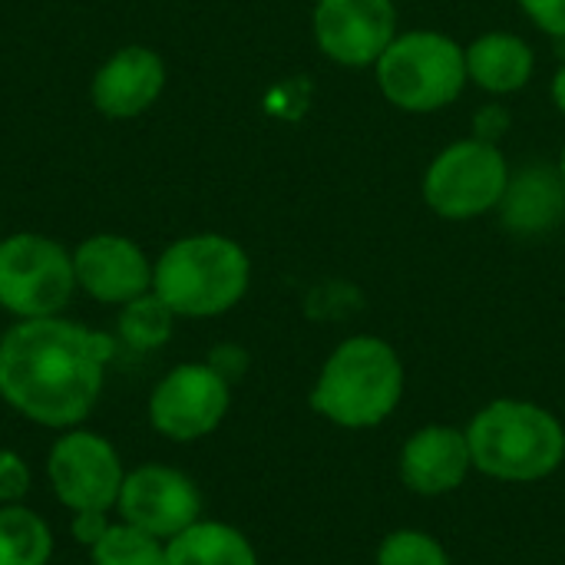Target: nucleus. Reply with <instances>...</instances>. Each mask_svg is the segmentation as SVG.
<instances>
[{
    "label": "nucleus",
    "mask_w": 565,
    "mask_h": 565,
    "mask_svg": "<svg viewBox=\"0 0 565 565\" xmlns=\"http://www.w3.org/2000/svg\"><path fill=\"white\" fill-rule=\"evenodd\" d=\"M116 338L63 315L17 321L0 334V401L46 430L83 427L96 411Z\"/></svg>",
    "instance_id": "1"
},
{
    "label": "nucleus",
    "mask_w": 565,
    "mask_h": 565,
    "mask_svg": "<svg viewBox=\"0 0 565 565\" xmlns=\"http://www.w3.org/2000/svg\"><path fill=\"white\" fill-rule=\"evenodd\" d=\"M407 391V371L394 344L377 334L344 338L321 364L311 411L341 430H371L394 417Z\"/></svg>",
    "instance_id": "2"
},
{
    "label": "nucleus",
    "mask_w": 565,
    "mask_h": 565,
    "mask_svg": "<svg viewBox=\"0 0 565 565\" xmlns=\"http://www.w3.org/2000/svg\"><path fill=\"white\" fill-rule=\"evenodd\" d=\"M463 430L473 470L500 483H540L565 463V424L533 401H490Z\"/></svg>",
    "instance_id": "3"
},
{
    "label": "nucleus",
    "mask_w": 565,
    "mask_h": 565,
    "mask_svg": "<svg viewBox=\"0 0 565 565\" xmlns=\"http://www.w3.org/2000/svg\"><path fill=\"white\" fill-rule=\"evenodd\" d=\"M248 252L218 232L175 238L152 262V291L175 311V318H218L248 295Z\"/></svg>",
    "instance_id": "4"
},
{
    "label": "nucleus",
    "mask_w": 565,
    "mask_h": 565,
    "mask_svg": "<svg viewBox=\"0 0 565 565\" xmlns=\"http://www.w3.org/2000/svg\"><path fill=\"white\" fill-rule=\"evenodd\" d=\"M384 99L404 113H437L460 99L467 76V50L440 30H407L374 63Z\"/></svg>",
    "instance_id": "5"
},
{
    "label": "nucleus",
    "mask_w": 565,
    "mask_h": 565,
    "mask_svg": "<svg viewBox=\"0 0 565 565\" xmlns=\"http://www.w3.org/2000/svg\"><path fill=\"white\" fill-rule=\"evenodd\" d=\"M510 172L513 169L497 142L470 136L450 142L430 159L420 192L434 215L447 222H470L500 209Z\"/></svg>",
    "instance_id": "6"
},
{
    "label": "nucleus",
    "mask_w": 565,
    "mask_h": 565,
    "mask_svg": "<svg viewBox=\"0 0 565 565\" xmlns=\"http://www.w3.org/2000/svg\"><path fill=\"white\" fill-rule=\"evenodd\" d=\"M76 295L73 252L40 232L3 235L0 242V308L17 321L56 318Z\"/></svg>",
    "instance_id": "7"
},
{
    "label": "nucleus",
    "mask_w": 565,
    "mask_h": 565,
    "mask_svg": "<svg viewBox=\"0 0 565 565\" xmlns=\"http://www.w3.org/2000/svg\"><path fill=\"white\" fill-rule=\"evenodd\" d=\"M126 470L129 467L122 463L116 444L86 427L63 430L46 454V483L56 503L70 513H116Z\"/></svg>",
    "instance_id": "8"
},
{
    "label": "nucleus",
    "mask_w": 565,
    "mask_h": 565,
    "mask_svg": "<svg viewBox=\"0 0 565 565\" xmlns=\"http://www.w3.org/2000/svg\"><path fill=\"white\" fill-rule=\"evenodd\" d=\"M149 424L172 444L212 437L232 411V384L209 361L175 364L149 394Z\"/></svg>",
    "instance_id": "9"
},
{
    "label": "nucleus",
    "mask_w": 565,
    "mask_h": 565,
    "mask_svg": "<svg viewBox=\"0 0 565 565\" xmlns=\"http://www.w3.org/2000/svg\"><path fill=\"white\" fill-rule=\"evenodd\" d=\"M202 490L189 473L169 463H139L126 470L116 500V520L169 543L202 520Z\"/></svg>",
    "instance_id": "10"
},
{
    "label": "nucleus",
    "mask_w": 565,
    "mask_h": 565,
    "mask_svg": "<svg viewBox=\"0 0 565 565\" xmlns=\"http://www.w3.org/2000/svg\"><path fill=\"white\" fill-rule=\"evenodd\" d=\"M315 40L341 66H374L397 36L394 0H315Z\"/></svg>",
    "instance_id": "11"
},
{
    "label": "nucleus",
    "mask_w": 565,
    "mask_h": 565,
    "mask_svg": "<svg viewBox=\"0 0 565 565\" xmlns=\"http://www.w3.org/2000/svg\"><path fill=\"white\" fill-rule=\"evenodd\" d=\"M76 288L99 305H129L132 298L152 291V262L126 235L99 232L76 245L73 252Z\"/></svg>",
    "instance_id": "12"
},
{
    "label": "nucleus",
    "mask_w": 565,
    "mask_h": 565,
    "mask_svg": "<svg viewBox=\"0 0 565 565\" xmlns=\"http://www.w3.org/2000/svg\"><path fill=\"white\" fill-rule=\"evenodd\" d=\"M404 487L417 497H447L473 473L467 430L454 424H427L407 437L397 457Z\"/></svg>",
    "instance_id": "13"
},
{
    "label": "nucleus",
    "mask_w": 565,
    "mask_h": 565,
    "mask_svg": "<svg viewBox=\"0 0 565 565\" xmlns=\"http://www.w3.org/2000/svg\"><path fill=\"white\" fill-rule=\"evenodd\" d=\"M166 89V63L152 46H119L93 76L89 99L109 119H136L156 106Z\"/></svg>",
    "instance_id": "14"
},
{
    "label": "nucleus",
    "mask_w": 565,
    "mask_h": 565,
    "mask_svg": "<svg viewBox=\"0 0 565 565\" xmlns=\"http://www.w3.org/2000/svg\"><path fill=\"white\" fill-rule=\"evenodd\" d=\"M500 222L513 235H546L565 218V182L559 166H523L510 172Z\"/></svg>",
    "instance_id": "15"
},
{
    "label": "nucleus",
    "mask_w": 565,
    "mask_h": 565,
    "mask_svg": "<svg viewBox=\"0 0 565 565\" xmlns=\"http://www.w3.org/2000/svg\"><path fill=\"white\" fill-rule=\"evenodd\" d=\"M467 50V76L473 86L493 96L520 93L533 73H536V53L533 46L507 30H493L477 36Z\"/></svg>",
    "instance_id": "16"
},
{
    "label": "nucleus",
    "mask_w": 565,
    "mask_h": 565,
    "mask_svg": "<svg viewBox=\"0 0 565 565\" xmlns=\"http://www.w3.org/2000/svg\"><path fill=\"white\" fill-rule=\"evenodd\" d=\"M166 565H262L252 540L222 520H199L166 543Z\"/></svg>",
    "instance_id": "17"
},
{
    "label": "nucleus",
    "mask_w": 565,
    "mask_h": 565,
    "mask_svg": "<svg viewBox=\"0 0 565 565\" xmlns=\"http://www.w3.org/2000/svg\"><path fill=\"white\" fill-rule=\"evenodd\" d=\"M56 540L50 523L26 503L0 507V565H50Z\"/></svg>",
    "instance_id": "18"
},
{
    "label": "nucleus",
    "mask_w": 565,
    "mask_h": 565,
    "mask_svg": "<svg viewBox=\"0 0 565 565\" xmlns=\"http://www.w3.org/2000/svg\"><path fill=\"white\" fill-rule=\"evenodd\" d=\"M175 311L156 295L146 291L139 298H132L129 305L119 308L116 318V341L132 348V351H159L162 344H169L172 328H175Z\"/></svg>",
    "instance_id": "19"
},
{
    "label": "nucleus",
    "mask_w": 565,
    "mask_h": 565,
    "mask_svg": "<svg viewBox=\"0 0 565 565\" xmlns=\"http://www.w3.org/2000/svg\"><path fill=\"white\" fill-rule=\"evenodd\" d=\"M86 553L93 565H166V543L122 520H113L103 540Z\"/></svg>",
    "instance_id": "20"
},
{
    "label": "nucleus",
    "mask_w": 565,
    "mask_h": 565,
    "mask_svg": "<svg viewBox=\"0 0 565 565\" xmlns=\"http://www.w3.org/2000/svg\"><path fill=\"white\" fill-rule=\"evenodd\" d=\"M377 565H450V556L434 533L394 530L377 546Z\"/></svg>",
    "instance_id": "21"
},
{
    "label": "nucleus",
    "mask_w": 565,
    "mask_h": 565,
    "mask_svg": "<svg viewBox=\"0 0 565 565\" xmlns=\"http://www.w3.org/2000/svg\"><path fill=\"white\" fill-rule=\"evenodd\" d=\"M30 463L10 450V447H0V507H10V503H23L26 493H30Z\"/></svg>",
    "instance_id": "22"
},
{
    "label": "nucleus",
    "mask_w": 565,
    "mask_h": 565,
    "mask_svg": "<svg viewBox=\"0 0 565 565\" xmlns=\"http://www.w3.org/2000/svg\"><path fill=\"white\" fill-rule=\"evenodd\" d=\"M520 7L543 33L565 40V0H520Z\"/></svg>",
    "instance_id": "23"
},
{
    "label": "nucleus",
    "mask_w": 565,
    "mask_h": 565,
    "mask_svg": "<svg viewBox=\"0 0 565 565\" xmlns=\"http://www.w3.org/2000/svg\"><path fill=\"white\" fill-rule=\"evenodd\" d=\"M109 523H113V516H109V513H103V510L70 513V536H73L79 546L93 550V546L103 540V533L109 530Z\"/></svg>",
    "instance_id": "24"
},
{
    "label": "nucleus",
    "mask_w": 565,
    "mask_h": 565,
    "mask_svg": "<svg viewBox=\"0 0 565 565\" xmlns=\"http://www.w3.org/2000/svg\"><path fill=\"white\" fill-rule=\"evenodd\" d=\"M232 387L245 377V371H248V351L245 348H238V344H218V348H212V354L205 358Z\"/></svg>",
    "instance_id": "25"
},
{
    "label": "nucleus",
    "mask_w": 565,
    "mask_h": 565,
    "mask_svg": "<svg viewBox=\"0 0 565 565\" xmlns=\"http://www.w3.org/2000/svg\"><path fill=\"white\" fill-rule=\"evenodd\" d=\"M510 122H513L510 109L500 106V103H490V106H483L473 116V136L477 139H487V142H500V136L510 129Z\"/></svg>",
    "instance_id": "26"
},
{
    "label": "nucleus",
    "mask_w": 565,
    "mask_h": 565,
    "mask_svg": "<svg viewBox=\"0 0 565 565\" xmlns=\"http://www.w3.org/2000/svg\"><path fill=\"white\" fill-rule=\"evenodd\" d=\"M553 103H556V109L565 116V63L556 70V76H553Z\"/></svg>",
    "instance_id": "27"
},
{
    "label": "nucleus",
    "mask_w": 565,
    "mask_h": 565,
    "mask_svg": "<svg viewBox=\"0 0 565 565\" xmlns=\"http://www.w3.org/2000/svg\"><path fill=\"white\" fill-rule=\"evenodd\" d=\"M559 175H563V182H565V146H563V152H559Z\"/></svg>",
    "instance_id": "28"
},
{
    "label": "nucleus",
    "mask_w": 565,
    "mask_h": 565,
    "mask_svg": "<svg viewBox=\"0 0 565 565\" xmlns=\"http://www.w3.org/2000/svg\"><path fill=\"white\" fill-rule=\"evenodd\" d=\"M0 242H3V235H0Z\"/></svg>",
    "instance_id": "29"
}]
</instances>
